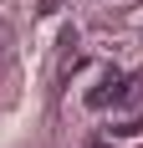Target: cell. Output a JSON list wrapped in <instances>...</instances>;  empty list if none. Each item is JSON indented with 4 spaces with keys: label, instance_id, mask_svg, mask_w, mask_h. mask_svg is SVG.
I'll return each instance as SVG.
<instances>
[{
    "label": "cell",
    "instance_id": "1",
    "mask_svg": "<svg viewBox=\"0 0 143 148\" xmlns=\"http://www.w3.org/2000/svg\"><path fill=\"white\" fill-rule=\"evenodd\" d=\"M123 92H128V77H123V72H102V82L87 92V107H97V112H102V107H107V102H118Z\"/></svg>",
    "mask_w": 143,
    "mask_h": 148
},
{
    "label": "cell",
    "instance_id": "2",
    "mask_svg": "<svg viewBox=\"0 0 143 148\" xmlns=\"http://www.w3.org/2000/svg\"><path fill=\"white\" fill-rule=\"evenodd\" d=\"M87 148H113V143H87Z\"/></svg>",
    "mask_w": 143,
    "mask_h": 148
}]
</instances>
